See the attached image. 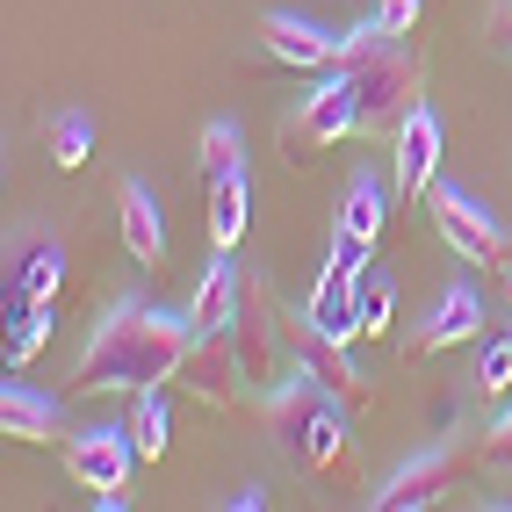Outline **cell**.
Instances as JSON below:
<instances>
[{"mask_svg":"<svg viewBox=\"0 0 512 512\" xmlns=\"http://www.w3.org/2000/svg\"><path fill=\"white\" fill-rule=\"evenodd\" d=\"M202 325L188 311H159V303H116L94 325L87 354L73 368V390H159L174 383Z\"/></svg>","mask_w":512,"mask_h":512,"instance_id":"1","label":"cell"},{"mask_svg":"<svg viewBox=\"0 0 512 512\" xmlns=\"http://www.w3.org/2000/svg\"><path fill=\"white\" fill-rule=\"evenodd\" d=\"M339 404H347V397H332L311 368H289L282 383L267 390L260 419H267V433L282 440V455L296 469H332L339 448H347V412H339Z\"/></svg>","mask_w":512,"mask_h":512,"instance_id":"2","label":"cell"},{"mask_svg":"<svg viewBox=\"0 0 512 512\" xmlns=\"http://www.w3.org/2000/svg\"><path fill=\"white\" fill-rule=\"evenodd\" d=\"M339 73L354 80V109H361V138H368V130H397L404 116L419 109V87H426V58H419L412 44L383 37V44L368 51V58L339 65Z\"/></svg>","mask_w":512,"mask_h":512,"instance_id":"3","label":"cell"},{"mask_svg":"<svg viewBox=\"0 0 512 512\" xmlns=\"http://www.w3.org/2000/svg\"><path fill=\"white\" fill-rule=\"evenodd\" d=\"M260 44L275 65H296V73H339V65L368 58L375 44H383V22H361V29H318L303 22L289 8H267L260 15Z\"/></svg>","mask_w":512,"mask_h":512,"instance_id":"4","label":"cell"},{"mask_svg":"<svg viewBox=\"0 0 512 512\" xmlns=\"http://www.w3.org/2000/svg\"><path fill=\"white\" fill-rule=\"evenodd\" d=\"M426 202H433V224H440V238L455 246V260H469V267H505V260H512V231H505L469 188L433 181Z\"/></svg>","mask_w":512,"mask_h":512,"instance_id":"5","label":"cell"},{"mask_svg":"<svg viewBox=\"0 0 512 512\" xmlns=\"http://www.w3.org/2000/svg\"><path fill=\"white\" fill-rule=\"evenodd\" d=\"M65 462H73V476L94 491L101 512H116V505H130L123 491H130V469H138L145 455H138V433L130 426H87V433H73Z\"/></svg>","mask_w":512,"mask_h":512,"instance_id":"6","label":"cell"},{"mask_svg":"<svg viewBox=\"0 0 512 512\" xmlns=\"http://www.w3.org/2000/svg\"><path fill=\"white\" fill-rule=\"evenodd\" d=\"M231 339H238V354H246V375H253V390L267 397L282 383V354H289V325L275 311V296H267L260 275H246V296H238V318H231Z\"/></svg>","mask_w":512,"mask_h":512,"instance_id":"7","label":"cell"},{"mask_svg":"<svg viewBox=\"0 0 512 512\" xmlns=\"http://www.w3.org/2000/svg\"><path fill=\"white\" fill-rule=\"evenodd\" d=\"M174 383H188V397H195V404H210V412H238V404L253 397L246 354H238V339H231V332H202L195 347H188V361H181Z\"/></svg>","mask_w":512,"mask_h":512,"instance_id":"8","label":"cell"},{"mask_svg":"<svg viewBox=\"0 0 512 512\" xmlns=\"http://www.w3.org/2000/svg\"><path fill=\"white\" fill-rule=\"evenodd\" d=\"M448 469H455V455L448 448H426V455H412V462H397L383 484H375V512H419V505H440V491H448Z\"/></svg>","mask_w":512,"mask_h":512,"instance_id":"9","label":"cell"},{"mask_svg":"<svg viewBox=\"0 0 512 512\" xmlns=\"http://www.w3.org/2000/svg\"><path fill=\"white\" fill-rule=\"evenodd\" d=\"M289 361H296V368H311V375H318V383H325L332 397H347V404L361 397V368L347 361V339L318 332V325L303 318V311H296V325H289Z\"/></svg>","mask_w":512,"mask_h":512,"instance_id":"10","label":"cell"},{"mask_svg":"<svg viewBox=\"0 0 512 512\" xmlns=\"http://www.w3.org/2000/svg\"><path fill=\"white\" fill-rule=\"evenodd\" d=\"M476 325H484V296H476V282H448V289H440V303L419 318V332H412V354L462 347V339H476Z\"/></svg>","mask_w":512,"mask_h":512,"instance_id":"11","label":"cell"},{"mask_svg":"<svg viewBox=\"0 0 512 512\" xmlns=\"http://www.w3.org/2000/svg\"><path fill=\"white\" fill-rule=\"evenodd\" d=\"M289 130H296V145H339V138H354V130H361V109H354V80H347V73L318 80V94L303 101V116H296Z\"/></svg>","mask_w":512,"mask_h":512,"instance_id":"12","label":"cell"},{"mask_svg":"<svg viewBox=\"0 0 512 512\" xmlns=\"http://www.w3.org/2000/svg\"><path fill=\"white\" fill-rule=\"evenodd\" d=\"M433 181H440V116L419 101L397 123V195H426Z\"/></svg>","mask_w":512,"mask_h":512,"instance_id":"13","label":"cell"},{"mask_svg":"<svg viewBox=\"0 0 512 512\" xmlns=\"http://www.w3.org/2000/svg\"><path fill=\"white\" fill-rule=\"evenodd\" d=\"M0 426H8V440H29V448H44V440L65 433V412H58V397L15 383V368H8V390H0Z\"/></svg>","mask_w":512,"mask_h":512,"instance_id":"14","label":"cell"},{"mask_svg":"<svg viewBox=\"0 0 512 512\" xmlns=\"http://www.w3.org/2000/svg\"><path fill=\"white\" fill-rule=\"evenodd\" d=\"M238 296H246V267H238L231 253H217L210 267H202V282H195L188 318H195L202 332H231V318H238Z\"/></svg>","mask_w":512,"mask_h":512,"instance_id":"15","label":"cell"},{"mask_svg":"<svg viewBox=\"0 0 512 512\" xmlns=\"http://www.w3.org/2000/svg\"><path fill=\"white\" fill-rule=\"evenodd\" d=\"M123 246H130V260L138 267H159L166 260V224H159V202H152V188L145 181H123Z\"/></svg>","mask_w":512,"mask_h":512,"instance_id":"16","label":"cell"},{"mask_svg":"<svg viewBox=\"0 0 512 512\" xmlns=\"http://www.w3.org/2000/svg\"><path fill=\"white\" fill-rule=\"evenodd\" d=\"M58 282H65V246L58 238H29V246L15 253V303H51L58 296Z\"/></svg>","mask_w":512,"mask_h":512,"instance_id":"17","label":"cell"},{"mask_svg":"<svg viewBox=\"0 0 512 512\" xmlns=\"http://www.w3.org/2000/svg\"><path fill=\"white\" fill-rule=\"evenodd\" d=\"M246 224H253V174L210 181V246H217V253H238Z\"/></svg>","mask_w":512,"mask_h":512,"instance_id":"18","label":"cell"},{"mask_svg":"<svg viewBox=\"0 0 512 512\" xmlns=\"http://www.w3.org/2000/svg\"><path fill=\"white\" fill-rule=\"evenodd\" d=\"M303 318H311L318 332H332V339H354L361 332V318H354V275L325 267L318 289H311V303H303Z\"/></svg>","mask_w":512,"mask_h":512,"instance_id":"19","label":"cell"},{"mask_svg":"<svg viewBox=\"0 0 512 512\" xmlns=\"http://www.w3.org/2000/svg\"><path fill=\"white\" fill-rule=\"evenodd\" d=\"M383 181H375L368 174V166H361V174L347 181V202H339V231H347V238H361V246H375V238H383Z\"/></svg>","mask_w":512,"mask_h":512,"instance_id":"20","label":"cell"},{"mask_svg":"<svg viewBox=\"0 0 512 512\" xmlns=\"http://www.w3.org/2000/svg\"><path fill=\"white\" fill-rule=\"evenodd\" d=\"M354 318H361L368 339L390 332V318H397V282L383 275V267H361V275H354Z\"/></svg>","mask_w":512,"mask_h":512,"instance_id":"21","label":"cell"},{"mask_svg":"<svg viewBox=\"0 0 512 512\" xmlns=\"http://www.w3.org/2000/svg\"><path fill=\"white\" fill-rule=\"evenodd\" d=\"M231 174H253L246 166V138H238V123H210L202 130V181H231Z\"/></svg>","mask_w":512,"mask_h":512,"instance_id":"22","label":"cell"},{"mask_svg":"<svg viewBox=\"0 0 512 512\" xmlns=\"http://www.w3.org/2000/svg\"><path fill=\"white\" fill-rule=\"evenodd\" d=\"M130 433H138V455L159 462L166 448H174V412H166V390H138V419H130Z\"/></svg>","mask_w":512,"mask_h":512,"instance_id":"23","label":"cell"},{"mask_svg":"<svg viewBox=\"0 0 512 512\" xmlns=\"http://www.w3.org/2000/svg\"><path fill=\"white\" fill-rule=\"evenodd\" d=\"M51 159L65 166V174L94 159V116H87V109H65V116H51Z\"/></svg>","mask_w":512,"mask_h":512,"instance_id":"24","label":"cell"},{"mask_svg":"<svg viewBox=\"0 0 512 512\" xmlns=\"http://www.w3.org/2000/svg\"><path fill=\"white\" fill-rule=\"evenodd\" d=\"M476 390H484V397H505L512 390V332L476 347Z\"/></svg>","mask_w":512,"mask_h":512,"instance_id":"25","label":"cell"},{"mask_svg":"<svg viewBox=\"0 0 512 512\" xmlns=\"http://www.w3.org/2000/svg\"><path fill=\"white\" fill-rule=\"evenodd\" d=\"M419 8H426V0H383V8H375L383 37H412V29H419Z\"/></svg>","mask_w":512,"mask_h":512,"instance_id":"26","label":"cell"},{"mask_svg":"<svg viewBox=\"0 0 512 512\" xmlns=\"http://www.w3.org/2000/svg\"><path fill=\"white\" fill-rule=\"evenodd\" d=\"M491 37H498V51H512V0L491 8Z\"/></svg>","mask_w":512,"mask_h":512,"instance_id":"27","label":"cell"},{"mask_svg":"<svg viewBox=\"0 0 512 512\" xmlns=\"http://www.w3.org/2000/svg\"><path fill=\"white\" fill-rule=\"evenodd\" d=\"M260 505H267L260 484H246V491H231V498H224V512H260Z\"/></svg>","mask_w":512,"mask_h":512,"instance_id":"28","label":"cell"},{"mask_svg":"<svg viewBox=\"0 0 512 512\" xmlns=\"http://www.w3.org/2000/svg\"><path fill=\"white\" fill-rule=\"evenodd\" d=\"M491 462H505L512 469V412L498 419V433H491Z\"/></svg>","mask_w":512,"mask_h":512,"instance_id":"29","label":"cell"},{"mask_svg":"<svg viewBox=\"0 0 512 512\" xmlns=\"http://www.w3.org/2000/svg\"><path fill=\"white\" fill-rule=\"evenodd\" d=\"M505 296H512V282H505Z\"/></svg>","mask_w":512,"mask_h":512,"instance_id":"30","label":"cell"}]
</instances>
